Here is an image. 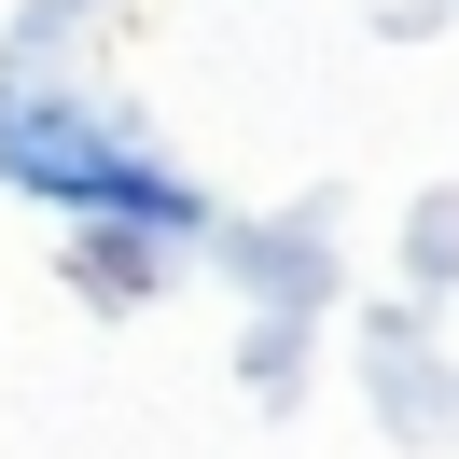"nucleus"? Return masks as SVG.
<instances>
[{"label": "nucleus", "mask_w": 459, "mask_h": 459, "mask_svg": "<svg viewBox=\"0 0 459 459\" xmlns=\"http://www.w3.org/2000/svg\"><path fill=\"white\" fill-rule=\"evenodd\" d=\"M0 168L29 181V195L112 209V223H140V237H181V223H195V195H181L168 168H140V153H126L98 112H70V98H0Z\"/></svg>", "instance_id": "1"}]
</instances>
